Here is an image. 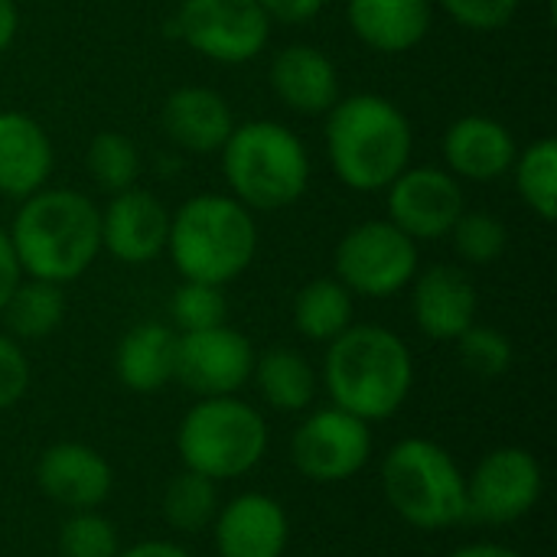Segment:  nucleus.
Segmentation results:
<instances>
[{
    "label": "nucleus",
    "instance_id": "obj_34",
    "mask_svg": "<svg viewBox=\"0 0 557 557\" xmlns=\"http://www.w3.org/2000/svg\"><path fill=\"white\" fill-rule=\"evenodd\" d=\"M454 23L473 33H496L512 23L522 0H437Z\"/></svg>",
    "mask_w": 557,
    "mask_h": 557
},
{
    "label": "nucleus",
    "instance_id": "obj_18",
    "mask_svg": "<svg viewBox=\"0 0 557 557\" xmlns=\"http://www.w3.org/2000/svg\"><path fill=\"white\" fill-rule=\"evenodd\" d=\"M441 153L444 170L457 180L496 183L512 170L519 144L503 121L490 114H463L444 131Z\"/></svg>",
    "mask_w": 557,
    "mask_h": 557
},
{
    "label": "nucleus",
    "instance_id": "obj_19",
    "mask_svg": "<svg viewBox=\"0 0 557 557\" xmlns=\"http://www.w3.org/2000/svg\"><path fill=\"white\" fill-rule=\"evenodd\" d=\"M235 127L232 104L225 95L206 85H180L160 104V131L166 140L196 157L219 153Z\"/></svg>",
    "mask_w": 557,
    "mask_h": 557
},
{
    "label": "nucleus",
    "instance_id": "obj_6",
    "mask_svg": "<svg viewBox=\"0 0 557 557\" xmlns=\"http://www.w3.org/2000/svg\"><path fill=\"white\" fill-rule=\"evenodd\" d=\"M379 476L392 512L411 529L444 532L467 522V473L437 441H398L382 457Z\"/></svg>",
    "mask_w": 557,
    "mask_h": 557
},
{
    "label": "nucleus",
    "instance_id": "obj_35",
    "mask_svg": "<svg viewBox=\"0 0 557 557\" xmlns=\"http://www.w3.org/2000/svg\"><path fill=\"white\" fill-rule=\"evenodd\" d=\"M29 382H33V369L23 346L13 336L0 333V411L20 405L23 395L29 392Z\"/></svg>",
    "mask_w": 557,
    "mask_h": 557
},
{
    "label": "nucleus",
    "instance_id": "obj_10",
    "mask_svg": "<svg viewBox=\"0 0 557 557\" xmlns=\"http://www.w3.org/2000/svg\"><path fill=\"white\" fill-rule=\"evenodd\" d=\"M372 460V424L333 405L310 411L290 437V463L310 483L336 486Z\"/></svg>",
    "mask_w": 557,
    "mask_h": 557
},
{
    "label": "nucleus",
    "instance_id": "obj_28",
    "mask_svg": "<svg viewBox=\"0 0 557 557\" xmlns=\"http://www.w3.org/2000/svg\"><path fill=\"white\" fill-rule=\"evenodd\" d=\"M512 180L516 193L525 202L532 215L542 222L557 219V140L555 137H539L525 150L516 153L512 163Z\"/></svg>",
    "mask_w": 557,
    "mask_h": 557
},
{
    "label": "nucleus",
    "instance_id": "obj_40",
    "mask_svg": "<svg viewBox=\"0 0 557 557\" xmlns=\"http://www.w3.org/2000/svg\"><path fill=\"white\" fill-rule=\"evenodd\" d=\"M447 557H522L516 548L499 545V542H473V545H460Z\"/></svg>",
    "mask_w": 557,
    "mask_h": 557
},
{
    "label": "nucleus",
    "instance_id": "obj_11",
    "mask_svg": "<svg viewBox=\"0 0 557 557\" xmlns=\"http://www.w3.org/2000/svg\"><path fill=\"white\" fill-rule=\"evenodd\" d=\"M545 493V470L525 447H496L467 473V519L512 525L525 519Z\"/></svg>",
    "mask_w": 557,
    "mask_h": 557
},
{
    "label": "nucleus",
    "instance_id": "obj_30",
    "mask_svg": "<svg viewBox=\"0 0 557 557\" xmlns=\"http://www.w3.org/2000/svg\"><path fill=\"white\" fill-rule=\"evenodd\" d=\"M457 255L473 264V268H490L496 264L506 248H509V228L499 215L486 209H463L460 219L450 228Z\"/></svg>",
    "mask_w": 557,
    "mask_h": 557
},
{
    "label": "nucleus",
    "instance_id": "obj_24",
    "mask_svg": "<svg viewBox=\"0 0 557 557\" xmlns=\"http://www.w3.org/2000/svg\"><path fill=\"white\" fill-rule=\"evenodd\" d=\"M251 382H255L261 401L281 414L307 411L320 392V375L310 366V359L287 346H274V349L255 356Z\"/></svg>",
    "mask_w": 557,
    "mask_h": 557
},
{
    "label": "nucleus",
    "instance_id": "obj_22",
    "mask_svg": "<svg viewBox=\"0 0 557 557\" xmlns=\"http://www.w3.org/2000/svg\"><path fill=\"white\" fill-rule=\"evenodd\" d=\"M346 20L356 39L375 52L398 55L421 46L431 33V0H349Z\"/></svg>",
    "mask_w": 557,
    "mask_h": 557
},
{
    "label": "nucleus",
    "instance_id": "obj_12",
    "mask_svg": "<svg viewBox=\"0 0 557 557\" xmlns=\"http://www.w3.org/2000/svg\"><path fill=\"white\" fill-rule=\"evenodd\" d=\"M255 346L245 333L228 323L196 333H176L173 382H180L196 398L238 395L251 382Z\"/></svg>",
    "mask_w": 557,
    "mask_h": 557
},
{
    "label": "nucleus",
    "instance_id": "obj_17",
    "mask_svg": "<svg viewBox=\"0 0 557 557\" xmlns=\"http://www.w3.org/2000/svg\"><path fill=\"white\" fill-rule=\"evenodd\" d=\"M212 539L219 557H284L290 545V519L274 496L242 493L219 506Z\"/></svg>",
    "mask_w": 557,
    "mask_h": 557
},
{
    "label": "nucleus",
    "instance_id": "obj_14",
    "mask_svg": "<svg viewBox=\"0 0 557 557\" xmlns=\"http://www.w3.org/2000/svg\"><path fill=\"white\" fill-rule=\"evenodd\" d=\"M101 209V251L121 264H150L166 255L170 209L147 189L114 193Z\"/></svg>",
    "mask_w": 557,
    "mask_h": 557
},
{
    "label": "nucleus",
    "instance_id": "obj_26",
    "mask_svg": "<svg viewBox=\"0 0 557 557\" xmlns=\"http://www.w3.org/2000/svg\"><path fill=\"white\" fill-rule=\"evenodd\" d=\"M0 317H3L7 336H13L16 343L46 339L65 320V290L62 284H52V281L23 277L16 290L10 294V300L3 304Z\"/></svg>",
    "mask_w": 557,
    "mask_h": 557
},
{
    "label": "nucleus",
    "instance_id": "obj_33",
    "mask_svg": "<svg viewBox=\"0 0 557 557\" xmlns=\"http://www.w3.org/2000/svg\"><path fill=\"white\" fill-rule=\"evenodd\" d=\"M170 317L176 333H196L212 330L228 320V300L222 287L202 284V281H183L170 300Z\"/></svg>",
    "mask_w": 557,
    "mask_h": 557
},
{
    "label": "nucleus",
    "instance_id": "obj_13",
    "mask_svg": "<svg viewBox=\"0 0 557 557\" xmlns=\"http://www.w3.org/2000/svg\"><path fill=\"white\" fill-rule=\"evenodd\" d=\"M385 209L388 222L421 245L450 235L454 222L467 209V196L460 180L444 166H408L388 183Z\"/></svg>",
    "mask_w": 557,
    "mask_h": 557
},
{
    "label": "nucleus",
    "instance_id": "obj_16",
    "mask_svg": "<svg viewBox=\"0 0 557 557\" xmlns=\"http://www.w3.org/2000/svg\"><path fill=\"white\" fill-rule=\"evenodd\" d=\"M36 486L49 503L69 512H85L98 509L111 496L114 470L95 447L78 441H59L39 454Z\"/></svg>",
    "mask_w": 557,
    "mask_h": 557
},
{
    "label": "nucleus",
    "instance_id": "obj_27",
    "mask_svg": "<svg viewBox=\"0 0 557 557\" xmlns=\"http://www.w3.org/2000/svg\"><path fill=\"white\" fill-rule=\"evenodd\" d=\"M219 483H212L202 473L193 470H180L160 499V516L163 522L180 532V535H199L206 529H212L215 516H219Z\"/></svg>",
    "mask_w": 557,
    "mask_h": 557
},
{
    "label": "nucleus",
    "instance_id": "obj_9",
    "mask_svg": "<svg viewBox=\"0 0 557 557\" xmlns=\"http://www.w3.org/2000/svg\"><path fill=\"white\" fill-rule=\"evenodd\" d=\"M271 16L258 0H180L173 33L219 65L255 62L271 42Z\"/></svg>",
    "mask_w": 557,
    "mask_h": 557
},
{
    "label": "nucleus",
    "instance_id": "obj_38",
    "mask_svg": "<svg viewBox=\"0 0 557 557\" xmlns=\"http://www.w3.org/2000/svg\"><path fill=\"white\" fill-rule=\"evenodd\" d=\"M117 557H193L183 545L176 542H160V539H150V542H140V545H131V548H121Z\"/></svg>",
    "mask_w": 557,
    "mask_h": 557
},
{
    "label": "nucleus",
    "instance_id": "obj_3",
    "mask_svg": "<svg viewBox=\"0 0 557 557\" xmlns=\"http://www.w3.org/2000/svg\"><path fill=\"white\" fill-rule=\"evenodd\" d=\"M323 117L330 170L352 193H385L411 166L414 131L392 98L359 91L339 98Z\"/></svg>",
    "mask_w": 557,
    "mask_h": 557
},
{
    "label": "nucleus",
    "instance_id": "obj_36",
    "mask_svg": "<svg viewBox=\"0 0 557 557\" xmlns=\"http://www.w3.org/2000/svg\"><path fill=\"white\" fill-rule=\"evenodd\" d=\"M258 3L271 16V23H287V26L307 23L326 7V0H258Z\"/></svg>",
    "mask_w": 557,
    "mask_h": 557
},
{
    "label": "nucleus",
    "instance_id": "obj_25",
    "mask_svg": "<svg viewBox=\"0 0 557 557\" xmlns=\"http://www.w3.org/2000/svg\"><path fill=\"white\" fill-rule=\"evenodd\" d=\"M356 297L336 277H313L294 297V326L310 343H333L352 326Z\"/></svg>",
    "mask_w": 557,
    "mask_h": 557
},
{
    "label": "nucleus",
    "instance_id": "obj_29",
    "mask_svg": "<svg viewBox=\"0 0 557 557\" xmlns=\"http://www.w3.org/2000/svg\"><path fill=\"white\" fill-rule=\"evenodd\" d=\"M85 166H88L91 180L104 193L114 196V193H124V189H134L137 186L140 170H144V160H140L137 144L127 134H121V131H98L88 140Z\"/></svg>",
    "mask_w": 557,
    "mask_h": 557
},
{
    "label": "nucleus",
    "instance_id": "obj_31",
    "mask_svg": "<svg viewBox=\"0 0 557 557\" xmlns=\"http://www.w3.org/2000/svg\"><path fill=\"white\" fill-rule=\"evenodd\" d=\"M457 352H460V362L470 375L476 379H503L512 362H516V349H512V339L496 330V326H483V323H473L460 339H457Z\"/></svg>",
    "mask_w": 557,
    "mask_h": 557
},
{
    "label": "nucleus",
    "instance_id": "obj_2",
    "mask_svg": "<svg viewBox=\"0 0 557 557\" xmlns=\"http://www.w3.org/2000/svg\"><path fill=\"white\" fill-rule=\"evenodd\" d=\"M414 385V359L408 343L379 323H352L326 343L323 388L330 405L379 424L395 418Z\"/></svg>",
    "mask_w": 557,
    "mask_h": 557
},
{
    "label": "nucleus",
    "instance_id": "obj_5",
    "mask_svg": "<svg viewBox=\"0 0 557 557\" xmlns=\"http://www.w3.org/2000/svg\"><path fill=\"white\" fill-rule=\"evenodd\" d=\"M222 153L228 196L251 212H281L310 189L313 163L307 144L281 121L255 117L235 124Z\"/></svg>",
    "mask_w": 557,
    "mask_h": 557
},
{
    "label": "nucleus",
    "instance_id": "obj_4",
    "mask_svg": "<svg viewBox=\"0 0 557 557\" xmlns=\"http://www.w3.org/2000/svg\"><path fill=\"white\" fill-rule=\"evenodd\" d=\"M166 255L183 281L225 287L242 277L258 255V222L228 193L189 196L170 212Z\"/></svg>",
    "mask_w": 557,
    "mask_h": 557
},
{
    "label": "nucleus",
    "instance_id": "obj_39",
    "mask_svg": "<svg viewBox=\"0 0 557 557\" xmlns=\"http://www.w3.org/2000/svg\"><path fill=\"white\" fill-rule=\"evenodd\" d=\"M20 33V10L16 0H0V55L13 46Z\"/></svg>",
    "mask_w": 557,
    "mask_h": 557
},
{
    "label": "nucleus",
    "instance_id": "obj_37",
    "mask_svg": "<svg viewBox=\"0 0 557 557\" xmlns=\"http://www.w3.org/2000/svg\"><path fill=\"white\" fill-rule=\"evenodd\" d=\"M20 281H23L20 261H16V255H13V245H10L7 228L0 225V310H3V304L10 300V294L16 290Z\"/></svg>",
    "mask_w": 557,
    "mask_h": 557
},
{
    "label": "nucleus",
    "instance_id": "obj_32",
    "mask_svg": "<svg viewBox=\"0 0 557 557\" xmlns=\"http://www.w3.org/2000/svg\"><path fill=\"white\" fill-rule=\"evenodd\" d=\"M59 555L62 557H117L121 555V535L111 519H104L98 509L69 512V519L59 525Z\"/></svg>",
    "mask_w": 557,
    "mask_h": 557
},
{
    "label": "nucleus",
    "instance_id": "obj_23",
    "mask_svg": "<svg viewBox=\"0 0 557 557\" xmlns=\"http://www.w3.org/2000/svg\"><path fill=\"white\" fill-rule=\"evenodd\" d=\"M176 330L157 320L131 326L114 349V372L127 392L153 395L173 382Z\"/></svg>",
    "mask_w": 557,
    "mask_h": 557
},
{
    "label": "nucleus",
    "instance_id": "obj_1",
    "mask_svg": "<svg viewBox=\"0 0 557 557\" xmlns=\"http://www.w3.org/2000/svg\"><path fill=\"white\" fill-rule=\"evenodd\" d=\"M23 277L72 284L101 255V209L78 189L42 186L7 228Z\"/></svg>",
    "mask_w": 557,
    "mask_h": 557
},
{
    "label": "nucleus",
    "instance_id": "obj_7",
    "mask_svg": "<svg viewBox=\"0 0 557 557\" xmlns=\"http://www.w3.org/2000/svg\"><path fill=\"white\" fill-rule=\"evenodd\" d=\"M264 414L238 395L199 398L176 428V454L183 470L212 483H232L258 470L268 454Z\"/></svg>",
    "mask_w": 557,
    "mask_h": 557
},
{
    "label": "nucleus",
    "instance_id": "obj_21",
    "mask_svg": "<svg viewBox=\"0 0 557 557\" xmlns=\"http://www.w3.org/2000/svg\"><path fill=\"white\" fill-rule=\"evenodd\" d=\"M55 166L46 127L26 111H0V196L23 202L39 193Z\"/></svg>",
    "mask_w": 557,
    "mask_h": 557
},
{
    "label": "nucleus",
    "instance_id": "obj_20",
    "mask_svg": "<svg viewBox=\"0 0 557 557\" xmlns=\"http://www.w3.org/2000/svg\"><path fill=\"white\" fill-rule=\"evenodd\" d=\"M268 75L277 101L304 117H323L343 98V85L333 59L310 42L284 46L271 59Z\"/></svg>",
    "mask_w": 557,
    "mask_h": 557
},
{
    "label": "nucleus",
    "instance_id": "obj_8",
    "mask_svg": "<svg viewBox=\"0 0 557 557\" xmlns=\"http://www.w3.org/2000/svg\"><path fill=\"white\" fill-rule=\"evenodd\" d=\"M333 271V277L352 297L388 300L401 294L421 271L418 242L388 219L359 222L336 242Z\"/></svg>",
    "mask_w": 557,
    "mask_h": 557
},
{
    "label": "nucleus",
    "instance_id": "obj_15",
    "mask_svg": "<svg viewBox=\"0 0 557 557\" xmlns=\"http://www.w3.org/2000/svg\"><path fill=\"white\" fill-rule=\"evenodd\" d=\"M411 317L414 326L437 343H457L480 313V294L473 277L457 264H431L414 274Z\"/></svg>",
    "mask_w": 557,
    "mask_h": 557
}]
</instances>
